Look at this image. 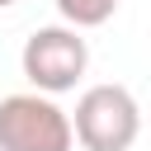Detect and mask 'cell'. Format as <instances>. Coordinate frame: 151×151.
<instances>
[{
	"instance_id": "4",
	"label": "cell",
	"mask_w": 151,
	"mask_h": 151,
	"mask_svg": "<svg viewBox=\"0 0 151 151\" xmlns=\"http://www.w3.org/2000/svg\"><path fill=\"white\" fill-rule=\"evenodd\" d=\"M113 9H118V0H57V14L71 28H99L113 19Z\"/></svg>"
},
{
	"instance_id": "2",
	"label": "cell",
	"mask_w": 151,
	"mask_h": 151,
	"mask_svg": "<svg viewBox=\"0 0 151 151\" xmlns=\"http://www.w3.org/2000/svg\"><path fill=\"white\" fill-rule=\"evenodd\" d=\"M19 66L38 94H66L80 85L85 66H90V42L71 24H47V28H33L24 38Z\"/></svg>"
},
{
	"instance_id": "1",
	"label": "cell",
	"mask_w": 151,
	"mask_h": 151,
	"mask_svg": "<svg viewBox=\"0 0 151 151\" xmlns=\"http://www.w3.org/2000/svg\"><path fill=\"white\" fill-rule=\"evenodd\" d=\"M66 118H71V137L85 151H132L142 132V109L127 85H90L76 99V113Z\"/></svg>"
},
{
	"instance_id": "3",
	"label": "cell",
	"mask_w": 151,
	"mask_h": 151,
	"mask_svg": "<svg viewBox=\"0 0 151 151\" xmlns=\"http://www.w3.org/2000/svg\"><path fill=\"white\" fill-rule=\"evenodd\" d=\"M71 118L52 94H5L0 99V151H71Z\"/></svg>"
},
{
	"instance_id": "5",
	"label": "cell",
	"mask_w": 151,
	"mask_h": 151,
	"mask_svg": "<svg viewBox=\"0 0 151 151\" xmlns=\"http://www.w3.org/2000/svg\"><path fill=\"white\" fill-rule=\"evenodd\" d=\"M9 5H19V0H0V9H9Z\"/></svg>"
}]
</instances>
